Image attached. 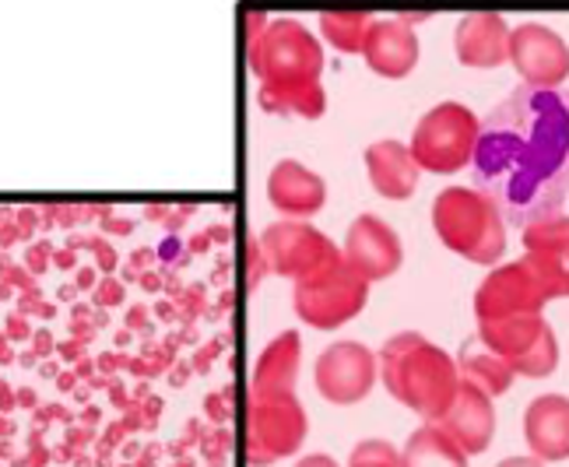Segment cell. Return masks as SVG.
<instances>
[{"label": "cell", "instance_id": "cell-1", "mask_svg": "<svg viewBox=\"0 0 569 467\" xmlns=\"http://www.w3.org/2000/svg\"><path fill=\"white\" fill-rule=\"evenodd\" d=\"M475 190L517 229L559 215L569 197V99L520 85L478 127Z\"/></svg>", "mask_w": 569, "mask_h": 467}, {"label": "cell", "instance_id": "cell-2", "mask_svg": "<svg viewBox=\"0 0 569 467\" xmlns=\"http://www.w3.org/2000/svg\"><path fill=\"white\" fill-rule=\"evenodd\" d=\"M253 71L260 78V106L268 113L320 120L327 96L320 85L323 47L320 39L296 18H278L260 29L253 47Z\"/></svg>", "mask_w": 569, "mask_h": 467}, {"label": "cell", "instance_id": "cell-3", "mask_svg": "<svg viewBox=\"0 0 569 467\" xmlns=\"http://www.w3.org/2000/svg\"><path fill=\"white\" fill-rule=\"evenodd\" d=\"M377 369L387 394L426 421H440L461 387L453 355L415 330H401L383 341Z\"/></svg>", "mask_w": 569, "mask_h": 467}, {"label": "cell", "instance_id": "cell-4", "mask_svg": "<svg viewBox=\"0 0 569 467\" xmlns=\"http://www.w3.org/2000/svg\"><path fill=\"white\" fill-rule=\"evenodd\" d=\"M432 229L447 250L471 264H496L507 250V221L475 187H447L432 200Z\"/></svg>", "mask_w": 569, "mask_h": 467}, {"label": "cell", "instance_id": "cell-5", "mask_svg": "<svg viewBox=\"0 0 569 467\" xmlns=\"http://www.w3.org/2000/svg\"><path fill=\"white\" fill-rule=\"evenodd\" d=\"M478 117L461 102H440L415 123L411 133V159L426 172L450 176L457 169L471 166L475 145H478Z\"/></svg>", "mask_w": 569, "mask_h": 467}, {"label": "cell", "instance_id": "cell-6", "mask_svg": "<svg viewBox=\"0 0 569 467\" xmlns=\"http://www.w3.org/2000/svg\"><path fill=\"white\" fill-rule=\"evenodd\" d=\"M366 299H369V281L345 260V254L327 264L323 271L296 281L292 292L299 320L317 330H338L341 324L356 320Z\"/></svg>", "mask_w": 569, "mask_h": 467}, {"label": "cell", "instance_id": "cell-7", "mask_svg": "<svg viewBox=\"0 0 569 467\" xmlns=\"http://www.w3.org/2000/svg\"><path fill=\"white\" fill-rule=\"evenodd\" d=\"M478 341L492 348L513 376L545 380L559 366V341L545 317H510L496 324H478Z\"/></svg>", "mask_w": 569, "mask_h": 467}, {"label": "cell", "instance_id": "cell-8", "mask_svg": "<svg viewBox=\"0 0 569 467\" xmlns=\"http://www.w3.org/2000/svg\"><path fill=\"white\" fill-rule=\"evenodd\" d=\"M306 433H310V421L296 394H253L247 418V460L253 467H268L299 454Z\"/></svg>", "mask_w": 569, "mask_h": 467}, {"label": "cell", "instance_id": "cell-9", "mask_svg": "<svg viewBox=\"0 0 569 467\" xmlns=\"http://www.w3.org/2000/svg\"><path fill=\"white\" fill-rule=\"evenodd\" d=\"M260 254H264V264L274 275L296 278V281L323 271L327 264L341 257L335 242L320 229H313L310 221H278V226L264 229V236H260Z\"/></svg>", "mask_w": 569, "mask_h": 467}, {"label": "cell", "instance_id": "cell-10", "mask_svg": "<svg viewBox=\"0 0 569 467\" xmlns=\"http://www.w3.org/2000/svg\"><path fill=\"white\" fill-rule=\"evenodd\" d=\"M377 351L359 341H335L317 355L313 380L323 400L331 405H359L377 384Z\"/></svg>", "mask_w": 569, "mask_h": 467}, {"label": "cell", "instance_id": "cell-11", "mask_svg": "<svg viewBox=\"0 0 569 467\" xmlns=\"http://www.w3.org/2000/svg\"><path fill=\"white\" fill-rule=\"evenodd\" d=\"M545 302L549 299H545L531 267L523 260H513V264L496 267V271L478 285L475 317L478 324H496L510 317H541Z\"/></svg>", "mask_w": 569, "mask_h": 467}, {"label": "cell", "instance_id": "cell-12", "mask_svg": "<svg viewBox=\"0 0 569 467\" xmlns=\"http://www.w3.org/2000/svg\"><path fill=\"white\" fill-rule=\"evenodd\" d=\"M510 63L531 88H556L569 78V47L556 29L523 21L510 29Z\"/></svg>", "mask_w": 569, "mask_h": 467}, {"label": "cell", "instance_id": "cell-13", "mask_svg": "<svg viewBox=\"0 0 569 467\" xmlns=\"http://www.w3.org/2000/svg\"><path fill=\"white\" fill-rule=\"evenodd\" d=\"M345 260L356 267L366 281H383L401 267L405 250L401 236L393 232L380 215H359L345 236Z\"/></svg>", "mask_w": 569, "mask_h": 467}, {"label": "cell", "instance_id": "cell-14", "mask_svg": "<svg viewBox=\"0 0 569 467\" xmlns=\"http://www.w3.org/2000/svg\"><path fill=\"white\" fill-rule=\"evenodd\" d=\"M453 53L465 67H478L489 71L510 60V26L502 14L492 11H475L465 14L453 29Z\"/></svg>", "mask_w": 569, "mask_h": 467}, {"label": "cell", "instance_id": "cell-15", "mask_svg": "<svg viewBox=\"0 0 569 467\" xmlns=\"http://www.w3.org/2000/svg\"><path fill=\"white\" fill-rule=\"evenodd\" d=\"M362 57L369 63V71L380 78H408L419 63V36L408 26L405 18H383L373 21V29L366 36Z\"/></svg>", "mask_w": 569, "mask_h": 467}, {"label": "cell", "instance_id": "cell-16", "mask_svg": "<svg viewBox=\"0 0 569 467\" xmlns=\"http://www.w3.org/2000/svg\"><path fill=\"white\" fill-rule=\"evenodd\" d=\"M523 439L541 464L569 460V397L541 394L523 411Z\"/></svg>", "mask_w": 569, "mask_h": 467}, {"label": "cell", "instance_id": "cell-17", "mask_svg": "<svg viewBox=\"0 0 569 467\" xmlns=\"http://www.w3.org/2000/svg\"><path fill=\"white\" fill-rule=\"evenodd\" d=\"M268 197L274 211H281L289 221H302V218H313L323 208L327 183H323V176L306 169L302 162L284 159L268 176Z\"/></svg>", "mask_w": 569, "mask_h": 467}, {"label": "cell", "instance_id": "cell-18", "mask_svg": "<svg viewBox=\"0 0 569 467\" xmlns=\"http://www.w3.org/2000/svg\"><path fill=\"white\" fill-rule=\"evenodd\" d=\"M440 426L457 439L468 457L475 454H486L492 447V436H496V408H492V397H486L475 387H457L453 405L447 408V415L440 418Z\"/></svg>", "mask_w": 569, "mask_h": 467}, {"label": "cell", "instance_id": "cell-19", "mask_svg": "<svg viewBox=\"0 0 569 467\" xmlns=\"http://www.w3.org/2000/svg\"><path fill=\"white\" fill-rule=\"evenodd\" d=\"M419 166H415L408 145L401 141H377L366 148V176L369 183H373V190L387 200H408L415 193V187H419Z\"/></svg>", "mask_w": 569, "mask_h": 467}, {"label": "cell", "instance_id": "cell-20", "mask_svg": "<svg viewBox=\"0 0 569 467\" xmlns=\"http://www.w3.org/2000/svg\"><path fill=\"white\" fill-rule=\"evenodd\" d=\"M302 341L296 330H284L264 348L253 372V394H296Z\"/></svg>", "mask_w": 569, "mask_h": 467}, {"label": "cell", "instance_id": "cell-21", "mask_svg": "<svg viewBox=\"0 0 569 467\" xmlns=\"http://www.w3.org/2000/svg\"><path fill=\"white\" fill-rule=\"evenodd\" d=\"M457 376H461L465 387H475L486 397L507 394L510 384H513V369L502 362L492 348L481 345L478 334H475V338H468L461 345V351H457Z\"/></svg>", "mask_w": 569, "mask_h": 467}, {"label": "cell", "instance_id": "cell-22", "mask_svg": "<svg viewBox=\"0 0 569 467\" xmlns=\"http://www.w3.org/2000/svg\"><path fill=\"white\" fill-rule=\"evenodd\" d=\"M401 467H468V454L440 421H426L401 447Z\"/></svg>", "mask_w": 569, "mask_h": 467}, {"label": "cell", "instance_id": "cell-23", "mask_svg": "<svg viewBox=\"0 0 569 467\" xmlns=\"http://www.w3.org/2000/svg\"><path fill=\"white\" fill-rule=\"evenodd\" d=\"M373 14L366 11H323L320 14V32L341 53H362L366 36L373 29Z\"/></svg>", "mask_w": 569, "mask_h": 467}, {"label": "cell", "instance_id": "cell-24", "mask_svg": "<svg viewBox=\"0 0 569 467\" xmlns=\"http://www.w3.org/2000/svg\"><path fill=\"white\" fill-rule=\"evenodd\" d=\"M523 254H538L566 264L569 260V215H552L523 229Z\"/></svg>", "mask_w": 569, "mask_h": 467}, {"label": "cell", "instance_id": "cell-25", "mask_svg": "<svg viewBox=\"0 0 569 467\" xmlns=\"http://www.w3.org/2000/svg\"><path fill=\"white\" fill-rule=\"evenodd\" d=\"M348 467H401V450L387 439H362L348 457Z\"/></svg>", "mask_w": 569, "mask_h": 467}, {"label": "cell", "instance_id": "cell-26", "mask_svg": "<svg viewBox=\"0 0 569 467\" xmlns=\"http://www.w3.org/2000/svg\"><path fill=\"white\" fill-rule=\"evenodd\" d=\"M296 467H338V460L331 454H310V457H302Z\"/></svg>", "mask_w": 569, "mask_h": 467}, {"label": "cell", "instance_id": "cell-27", "mask_svg": "<svg viewBox=\"0 0 569 467\" xmlns=\"http://www.w3.org/2000/svg\"><path fill=\"white\" fill-rule=\"evenodd\" d=\"M496 467H545V464L538 457H510V460H502Z\"/></svg>", "mask_w": 569, "mask_h": 467}, {"label": "cell", "instance_id": "cell-28", "mask_svg": "<svg viewBox=\"0 0 569 467\" xmlns=\"http://www.w3.org/2000/svg\"><path fill=\"white\" fill-rule=\"evenodd\" d=\"M566 288H569V260H566Z\"/></svg>", "mask_w": 569, "mask_h": 467}]
</instances>
